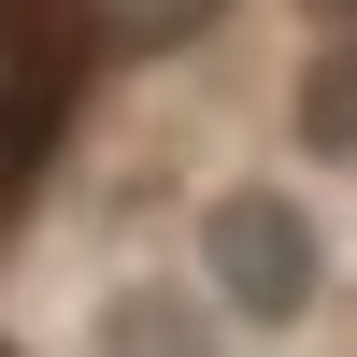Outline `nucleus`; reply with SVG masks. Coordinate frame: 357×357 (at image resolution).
I'll return each instance as SVG.
<instances>
[{
  "mask_svg": "<svg viewBox=\"0 0 357 357\" xmlns=\"http://www.w3.org/2000/svg\"><path fill=\"white\" fill-rule=\"evenodd\" d=\"M186 272H200V301H215L243 343H286V329L329 314L343 243H329V215H314L286 172H229V186L186 215Z\"/></svg>",
  "mask_w": 357,
  "mask_h": 357,
  "instance_id": "nucleus-1",
  "label": "nucleus"
},
{
  "mask_svg": "<svg viewBox=\"0 0 357 357\" xmlns=\"http://www.w3.org/2000/svg\"><path fill=\"white\" fill-rule=\"evenodd\" d=\"M314 15H329V29H357V0H314Z\"/></svg>",
  "mask_w": 357,
  "mask_h": 357,
  "instance_id": "nucleus-6",
  "label": "nucleus"
},
{
  "mask_svg": "<svg viewBox=\"0 0 357 357\" xmlns=\"http://www.w3.org/2000/svg\"><path fill=\"white\" fill-rule=\"evenodd\" d=\"M286 143H301L314 172H357V29H329V15L286 57Z\"/></svg>",
  "mask_w": 357,
  "mask_h": 357,
  "instance_id": "nucleus-3",
  "label": "nucleus"
},
{
  "mask_svg": "<svg viewBox=\"0 0 357 357\" xmlns=\"http://www.w3.org/2000/svg\"><path fill=\"white\" fill-rule=\"evenodd\" d=\"M229 343L243 329L200 301V272H114L86 301V357H229Z\"/></svg>",
  "mask_w": 357,
  "mask_h": 357,
  "instance_id": "nucleus-2",
  "label": "nucleus"
},
{
  "mask_svg": "<svg viewBox=\"0 0 357 357\" xmlns=\"http://www.w3.org/2000/svg\"><path fill=\"white\" fill-rule=\"evenodd\" d=\"M229 0H72V43L86 57H186Z\"/></svg>",
  "mask_w": 357,
  "mask_h": 357,
  "instance_id": "nucleus-5",
  "label": "nucleus"
},
{
  "mask_svg": "<svg viewBox=\"0 0 357 357\" xmlns=\"http://www.w3.org/2000/svg\"><path fill=\"white\" fill-rule=\"evenodd\" d=\"M43 114H57V43H43L29 0H0V186H15V158L43 143Z\"/></svg>",
  "mask_w": 357,
  "mask_h": 357,
  "instance_id": "nucleus-4",
  "label": "nucleus"
}]
</instances>
